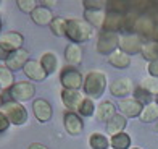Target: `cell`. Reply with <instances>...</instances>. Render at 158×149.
<instances>
[{"mask_svg":"<svg viewBox=\"0 0 158 149\" xmlns=\"http://www.w3.org/2000/svg\"><path fill=\"white\" fill-rule=\"evenodd\" d=\"M84 93L89 96V99H98L102 97V94L106 89V76L103 72H89L84 78V84H82Z\"/></svg>","mask_w":158,"mask_h":149,"instance_id":"obj_1","label":"cell"},{"mask_svg":"<svg viewBox=\"0 0 158 149\" xmlns=\"http://www.w3.org/2000/svg\"><path fill=\"white\" fill-rule=\"evenodd\" d=\"M92 36V26L87 21H82L79 18L66 20V37L73 44H81V42L89 41Z\"/></svg>","mask_w":158,"mask_h":149,"instance_id":"obj_2","label":"cell"},{"mask_svg":"<svg viewBox=\"0 0 158 149\" xmlns=\"http://www.w3.org/2000/svg\"><path fill=\"white\" fill-rule=\"evenodd\" d=\"M97 52L102 55H111L116 52V49H119V36L116 33H106L102 31L97 37Z\"/></svg>","mask_w":158,"mask_h":149,"instance_id":"obj_3","label":"cell"},{"mask_svg":"<svg viewBox=\"0 0 158 149\" xmlns=\"http://www.w3.org/2000/svg\"><path fill=\"white\" fill-rule=\"evenodd\" d=\"M6 118H8V122L11 125H23L26 123V120H27V110L24 109V105L23 104H19V102H15V101H10V102H6L3 104V110H2Z\"/></svg>","mask_w":158,"mask_h":149,"instance_id":"obj_4","label":"cell"},{"mask_svg":"<svg viewBox=\"0 0 158 149\" xmlns=\"http://www.w3.org/2000/svg\"><path fill=\"white\" fill-rule=\"evenodd\" d=\"M10 91V97L15 102H23V101H29V99L35 94V88L34 84L29 81H18L8 89Z\"/></svg>","mask_w":158,"mask_h":149,"instance_id":"obj_5","label":"cell"},{"mask_svg":"<svg viewBox=\"0 0 158 149\" xmlns=\"http://www.w3.org/2000/svg\"><path fill=\"white\" fill-rule=\"evenodd\" d=\"M60 83H61L63 89H74V91H79L81 86L84 84L82 83V75L73 67H66L61 72Z\"/></svg>","mask_w":158,"mask_h":149,"instance_id":"obj_6","label":"cell"},{"mask_svg":"<svg viewBox=\"0 0 158 149\" xmlns=\"http://www.w3.org/2000/svg\"><path fill=\"white\" fill-rule=\"evenodd\" d=\"M142 39L135 34H124V36L119 37V50L127 54L129 57L135 55V54H140L142 52Z\"/></svg>","mask_w":158,"mask_h":149,"instance_id":"obj_7","label":"cell"},{"mask_svg":"<svg viewBox=\"0 0 158 149\" xmlns=\"http://www.w3.org/2000/svg\"><path fill=\"white\" fill-rule=\"evenodd\" d=\"M23 34H19L16 31H10V33H5L3 36H0V47L6 50L8 54H13L23 49Z\"/></svg>","mask_w":158,"mask_h":149,"instance_id":"obj_8","label":"cell"},{"mask_svg":"<svg viewBox=\"0 0 158 149\" xmlns=\"http://www.w3.org/2000/svg\"><path fill=\"white\" fill-rule=\"evenodd\" d=\"M155 33V21L153 16L150 15H142L135 21V36L140 39H153Z\"/></svg>","mask_w":158,"mask_h":149,"instance_id":"obj_9","label":"cell"},{"mask_svg":"<svg viewBox=\"0 0 158 149\" xmlns=\"http://www.w3.org/2000/svg\"><path fill=\"white\" fill-rule=\"evenodd\" d=\"M63 123H64V130H66L69 134H73V136L81 134L82 130H84V122H82V118L77 112L66 110L64 115H63Z\"/></svg>","mask_w":158,"mask_h":149,"instance_id":"obj_10","label":"cell"},{"mask_svg":"<svg viewBox=\"0 0 158 149\" xmlns=\"http://www.w3.org/2000/svg\"><path fill=\"white\" fill-rule=\"evenodd\" d=\"M118 109L119 113L123 117H140V113L143 110V105L135 101L134 97H126V99H121V102L118 104Z\"/></svg>","mask_w":158,"mask_h":149,"instance_id":"obj_11","label":"cell"},{"mask_svg":"<svg viewBox=\"0 0 158 149\" xmlns=\"http://www.w3.org/2000/svg\"><path fill=\"white\" fill-rule=\"evenodd\" d=\"M85 97H82L81 91H74V89H63L61 91V102L64 104L69 112H77L79 105L82 104Z\"/></svg>","mask_w":158,"mask_h":149,"instance_id":"obj_12","label":"cell"},{"mask_svg":"<svg viewBox=\"0 0 158 149\" xmlns=\"http://www.w3.org/2000/svg\"><path fill=\"white\" fill-rule=\"evenodd\" d=\"M110 93L114 97L126 99L129 94L132 93V81L129 78H118L110 84Z\"/></svg>","mask_w":158,"mask_h":149,"instance_id":"obj_13","label":"cell"},{"mask_svg":"<svg viewBox=\"0 0 158 149\" xmlns=\"http://www.w3.org/2000/svg\"><path fill=\"white\" fill-rule=\"evenodd\" d=\"M32 112H34V117L40 123H47L52 118V105L45 99H35L32 104Z\"/></svg>","mask_w":158,"mask_h":149,"instance_id":"obj_14","label":"cell"},{"mask_svg":"<svg viewBox=\"0 0 158 149\" xmlns=\"http://www.w3.org/2000/svg\"><path fill=\"white\" fill-rule=\"evenodd\" d=\"M29 62V54H27L26 49H19V50L10 54L8 60L5 62V67L10 68L11 72H15V70H21L24 68V65Z\"/></svg>","mask_w":158,"mask_h":149,"instance_id":"obj_15","label":"cell"},{"mask_svg":"<svg viewBox=\"0 0 158 149\" xmlns=\"http://www.w3.org/2000/svg\"><path fill=\"white\" fill-rule=\"evenodd\" d=\"M23 72L27 78H31V80L34 81H44L45 78H47V73H45V70L42 68L40 65V62H35V60H29L24 65L23 68Z\"/></svg>","mask_w":158,"mask_h":149,"instance_id":"obj_16","label":"cell"},{"mask_svg":"<svg viewBox=\"0 0 158 149\" xmlns=\"http://www.w3.org/2000/svg\"><path fill=\"white\" fill-rule=\"evenodd\" d=\"M123 21H124V16L123 15H118V13H108V11H106V16H105V23H103L102 31L116 33L118 34V31H121V28H123Z\"/></svg>","mask_w":158,"mask_h":149,"instance_id":"obj_17","label":"cell"},{"mask_svg":"<svg viewBox=\"0 0 158 149\" xmlns=\"http://www.w3.org/2000/svg\"><path fill=\"white\" fill-rule=\"evenodd\" d=\"M116 115V107L111 101H102L97 107V118L103 123H108Z\"/></svg>","mask_w":158,"mask_h":149,"instance_id":"obj_18","label":"cell"},{"mask_svg":"<svg viewBox=\"0 0 158 149\" xmlns=\"http://www.w3.org/2000/svg\"><path fill=\"white\" fill-rule=\"evenodd\" d=\"M31 18H32V21L37 26H47V24L52 23L53 15H52V11H50V8L40 5V7H37V8L31 13Z\"/></svg>","mask_w":158,"mask_h":149,"instance_id":"obj_19","label":"cell"},{"mask_svg":"<svg viewBox=\"0 0 158 149\" xmlns=\"http://www.w3.org/2000/svg\"><path fill=\"white\" fill-rule=\"evenodd\" d=\"M64 60L69 67H76L82 62V50L77 44H68L64 49Z\"/></svg>","mask_w":158,"mask_h":149,"instance_id":"obj_20","label":"cell"},{"mask_svg":"<svg viewBox=\"0 0 158 149\" xmlns=\"http://www.w3.org/2000/svg\"><path fill=\"white\" fill-rule=\"evenodd\" d=\"M126 123L127 120L126 117H123L121 113H116L108 123H106V131H108V134H118V133H123V130L126 128Z\"/></svg>","mask_w":158,"mask_h":149,"instance_id":"obj_21","label":"cell"},{"mask_svg":"<svg viewBox=\"0 0 158 149\" xmlns=\"http://www.w3.org/2000/svg\"><path fill=\"white\" fill-rule=\"evenodd\" d=\"M131 3L124 2V0H113V2H106V11L108 13H118V15L126 16L131 13Z\"/></svg>","mask_w":158,"mask_h":149,"instance_id":"obj_22","label":"cell"},{"mask_svg":"<svg viewBox=\"0 0 158 149\" xmlns=\"http://www.w3.org/2000/svg\"><path fill=\"white\" fill-rule=\"evenodd\" d=\"M40 65L45 70L47 75H52V73L56 72V68H58V57L52 52H45L40 57Z\"/></svg>","mask_w":158,"mask_h":149,"instance_id":"obj_23","label":"cell"},{"mask_svg":"<svg viewBox=\"0 0 158 149\" xmlns=\"http://www.w3.org/2000/svg\"><path fill=\"white\" fill-rule=\"evenodd\" d=\"M110 146L113 149H131V136L127 133H118L110 138Z\"/></svg>","mask_w":158,"mask_h":149,"instance_id":"obj_24","label":"cell"},{"mask_svg":"<svg viewBox=\"0 0 158 149\" xmlns=\"http://www.w3.org/2000/svg\"><path fill=\"white\" fill-rule=\"evenodd\" d=\"M108 62L114 68H127L129 65H131V57H129L127 54H124V52L118 50V52H114L108 57Z\"/></svg>","mask_w":158,"mask_h":149,"instance_id":"obj_25","label":"cell"},{"mask_svg":"<svg viewBox=\"0 0 158 149\" xmlns=\"http://www.w3.org/2000/svg\"><path fill=\"white\" fill-rule=\"evenodd\" d=\"M139 118H140V122H143V123H152V122H156V120H158V105H156L155 102H153V104L145 105Z\"/></svg>","mask_w":158,"mask_h":149,"instance_id":"obj_26","label":"cell"},{"mask_svg":"<svg viewBox=\"0 0 158 149\" xmlns=\"http://www.w3.org/2000/svg\"><path fill=\"white\" fill-rule=\"evenodd\" d=\"M89 146L92 149H108L110 141L102 133H92L89 136Z\"/></svg>","mask_w":158,"mask_h":149,"instance_id":"obj_27","label":"cell"},{"mask_svg":"<svg viewBox=\"0 0 158 149\" xmlns=\"http://www.w3.org/2000/svg\"><path fill=\"white\" fill-rule=\"evenodd\" d=\"M140 54H142L143 59L148 60V62H155V60H158V42L150 41V42H147V44H143Z\"/></svg>","mask_w":158,"mask_h":149,"instance_id":"obj_28","label":"cell"},{"mask_svg":"<svg viewBox=\"0 0 158 149\" xmlns=\"http://www.w3.org/2000/svg\"><path fill=\"white\" fill-rule=\"evenodd\" d=\"M84 16H85V21H87L90 26L103 28L106 13H103V11H85V15H84Z\"/></svg>","mask_w":158,"mask_h":149,"instance_id":"obj_29","label":"cell"},{"mask_svg":"<svg viewBox=\"0 0 158 149\" xmlns=\"http://www.w3.org/2000/svg\"><path fill=\"white\" fill-rule=\"evenodd\" d=\"M13 84H15L13 83V72L10 68L0 65V86H2V89L8 91Z\"/></svg>","mask_w":158,"mask_h":149,"instance_id":"obj_30","label":"cell"},{"mask_svg":"<svg viewBox=\"0 0 158 149\" xmlns=\"http://www.w3.org/2000/svg\"><path fill=\"white\" fill-rule=\"evenodd\" d=\"M50 29H52V33L55 34V36H58V37L66 36V20L60 18V16L53 18L52 23H50Z\"/></svg>","mask_w":158,"mask_h":149,"instance_id":"obj_31","label":"cell"},{"mask_svg":"<svg viewBox=\"0 0 158 149\" xmlns=\"http://www.w3.org/2000/svg\"><path fill=\"white\" fill-rule=\"evenodd\" d=\"M132 93H134V99H135V101H139V102L143 105V107H145V105H148V104H152L153 96L150 94L148 91L143 89L142 86H137V88L132 91Z\"/></svg>","mask_w":158,"mask_h":149,"instance_id":"obj_32","label":"cell"},{"mask_svg":"<svg viewBox=\"0 0 158 149\" xmlns=\"http://www.w3.org/2000/svg\"><path fill=\"white\" fill-rule=\"evenodd\" d=\"M137 15L135 13H127L124 16V21H123V28H121V31L124 34H134L135 33V21H137Z\"/></svg>","mask_w":158,"mask_h":149,"instance_id":"obj_33","label":"cell"},{"mask_svg":"<svg viewBox=\"0 0 158 149\" xmlns=\"http://www.w3.org/2000/svg\"><path fill=\"white\" fill-rule=\"evenodd\" d=\"M94 112H95V104H94V101H92V99H89V97H85L84 101H82V104L79 105L77 113H79L81 117H90V115H94Z\"/></svg>","mask_w":158,"mask_h":149,"instance_id":"obj_34","label":"cell"},{"mask_svg":"<svg viewBox=\"0 0 158 149\" xmlns=\"http://www.w3.org/2000/svg\"><path fill=\"white\" fill-rule=\"evenodd\" d=\"M82 7L85 11H103L106 10V2H103V0H84Z\"/></svg>","mask_w":158,"mask_h":149,"instance_id":"obj_35","label":"cell"},{"mask_svg":"<svg viewBox=\"0 0 158 149\" xmlns=\"http://www.w3.org/2000/svg\"><path fill=\"white\" fill-rule=\"evenodd\" d=\"M139 86H142L145 91H148L150 94H155L158 96V78H145V80H142V83L139 84Z\"/></svg>","mask_w":158,"mask_h":149,"instance_id":"obj_36","label":"cell"},{"mask_svg":"<svg viewBox=\"0 0 158 149\" xmlns=\"http://www.w3.org/2000/svg\"><path fill=\"white\" fill-rule=\"evenodd\" d=\"M18 8L24 13H32L35 8H37V2L35 0H18Z\"/></svg>","mask_w":158,"mask_h":149,"instance_id":"obj_37","label":"cell"},{"mask_svg":"<svg viewBox=\"0 0 158 149\" xmlns=\"http://www.w3.org/2000/svg\"><path fill=\"white\" fill-rule=\"evenodd\" d=\"M8 126H10V122H8V118H6V115L0 110V133H3L8 130Z\"/></svg>","mask_w":158,"mask_h":149,"instance_id":"obj_38","label":"cell"},{"mask_svg":"<svg viewBox=\"0 0 158 149\" xmlns=\"http://www.w3.org/2000/svg\"><path fill=\"white\" fill-rule=\"evenodd\" d=\"M148 75L152 78H158V60L148 63Z\"/></svg>","mask_w":158,"mask_h":149,"instance_id":"obj_39","label":"cell"},{"mask_svg":"<svg viewBox=\"0 0 158 149\" xmlns=\"http://www.w3.org/2000/svg\"><path fill=\"white\" fill-rule=\"evenodd\" d=\"M153 21H155V33H153V41L158 42V15H153Z\"/></svg>","mask_w":158,"mask_h":149,"instance_id":"obj_40","label":"cell"},{"mask_svg":"<svg viewBox=\"0 0 158 149\" xmlns=\"http://www.w3.org/2000/svg\"><path fill=\"white\" fill-rule=\"evenodd\" d=\"M8 57H10V54L0 47V62H6V60H8Z\"/></svg>","mask_w":158,"mask_h":149,"instance_id":"obj_41","label":"cell"},{"mask_svg":"<svg viewBox=\"0 0 158 149\" xmlns=\"http://www.w3.org/2000/svg\"><path fill=\"white\" fill-rule=\"evenodd\" d=\"M27 149H48L47 146H44V144H39V143H32Z\"/></svg>","mask_w":158,"mask_h":149,"instance_id":"obj_42","label":"cell"},{"mask_svg":"<svg viewBox=\"0 0 158 149\" xmlns=\"http://www.w3.org/2000/svg\"><path fill=\"white\" fill-rule=\"evenodd\" d=\"M0 105H3V99H2V96H0Z\"/></svg>","mask_w":158,"mask_h":149,"instance_id":"obj_43","label":"cell"},{"mask_svg":"<svg viewBox=\"0 0 158 149\" xmlns=\"http://www.w3.org/2000/svg\"><path fill=\"white\" fill-rule=\"evenodd\" d=\"M155 104L158 105V96H155Z\"/></svg>","mask_w":158,"mask_h":149,"instance_id":"obj_44","label":"cell"},{"mask_svg":"<svg viewBox=\"0 0 158 149\" xmlns=\"http://www.w3.org/2000/svg\"><path fill=\"white\" fill-rule=\"evenodd\" d=\"M0 29H2V21H0Z\"/></svg>","mask_w":158,"mask_h":149,"instance_id":"obj_45","label":"cell"},{"mask_svg":"<svg viewBox=\"0 0 158 149\" xmlns=\"http://www.w3.org/2000/svg\"><path fill=\"white\" fill-rule=\"evenodd\" d=\"M156 131H158V123H156Z\"/></svg>","mask_w":158,"mask_h":149,"instance_id":"obj_46","label":"cell"},{"mask_svg":"<svg viewBox=\"0 0 158 149\" xmlns=\"http://www.w3.org/2000/svg\"><path fill=\"white\" fill-rule=\"evenodd\" d=\"M131 149H139V147H131Z\"/></svg>","mask_w":158,"mask_h":149,"instance_id":"obj_47","label":"cell"},{"mask_svg":"<svg viewBox=\"0 0 158 149\" xmlns=\"http://www.w3.org/2000/svg\"><path fill=\"white\" fill-rule=\"evenodd\" d=\"M0 93H2V86H0Z\"/></svg>","mask_w":158,"mask_h":149,"instance_id":"obj_48","label":"cell"},{"mask_svg":"<svg viewBox=\"0 0 158 149\" xmlns=\"http://www.w3.org/2000/svg\"><path fill=\"white\" fill-rule=\"evenodd\" d=\"M111 149H113V147H111Z\"/></svg>","mask_w":158,"mask_h":149,"instance_id":"obj_49","label":"cell"}]
</instances>
